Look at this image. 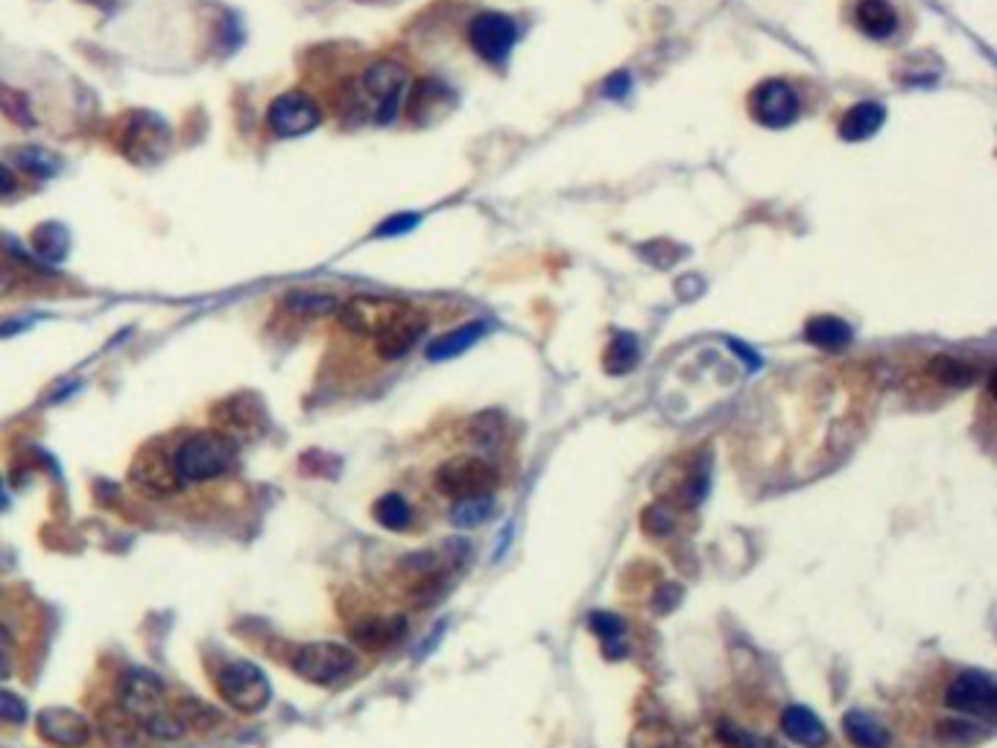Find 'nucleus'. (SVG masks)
I'll use <instances>...</instances> for the list:
<instances>
[{
    "label": "nucleus",
    "instance_id": "f257e3e1",
    "mask_svg": "<svg viewBox=\"0 0 997 748\" xmlns=\"http://www.w3.org/2000/svg\"><path fill=\"white\" fill-rule=\"evenodd\" d=\"M173 462L184 485L220 480L238 466V442L223 430H196L173 447Z\"/></svg>",
    "mask_w": 997,
    "mask_h": 748
},
{
    "label": "nucleus",
    "instance_id": "f03ea898",
    "mask_svg": "<svg viewBox=\"0 0 997 748\" xmlns=\"http://www.w3.org/2000/svg\"><path fill=\"white\" fill-rule=\"evenodd\" d=\"M217 693L238 713L264 711L273 696L269 678L252 661H231L217 673Z\"/></svg>",
    "mask_w": 997,
    "mask_h": 748
},
{
    "label": "nucleus",
    "instance_id": "7ed1b4c3",
    "mask_svg": "<svg viewBox=\"0 0 997 748\" xmlns=\"http://www.w3.org/2000/svg\"><path fill=\"white\" fill-rule=\"evenodd\" d=\"M433 485H436V492H442L445 497L468 500V497H485V494L497 492L501 474H497V468L489 466L485 459L457 457L436 468Z\"/></svg>",
    "mask_w": 997,
    "mask_h": 748
},
{
    "label": "nucleus",
    "instance_id": "20e7f679",
    "mask_svg": "<svg viewBox=\"0 0 997 748\" xmlns=\"http://www.w3.org/2000/svg\"><path fill=\"white\" fill-rule=\"evenodd\" d=\"M293 669L296 676L304 678V681L328 687L337 685V681H343V678H348L358 669V655L348 647H343V643L320 640V643H308V647L296 652Z\"/></svg>",
    "mask_w": 997,
    "mask_h": 748
},
{
    "label": "nucleus",
    "instance_id": "39448f33",
    "mask_svg": "<svg viewBox=\"0 0 997 748\" xmlns=\"http://www.w3.org/2000/svg\"><path fill=\"white\" fill-rule=\"evenodd\" d=\"M407 85H410V73L401 62L381 59V62L369 64L363 73V94H367V100L375 102L377 123L386 126L398 118V109L407 97Z\"/></svg>",
    "mask_w": 997,
    "mask_h": 748
},
{
    "label": "nucleus",
    "instance_id": "423d86ee",
    "mask_svg": "<svg viewBox=\"0 0 997 748\" xmlns=\"http://www.w3.org/2000/svg\"><path fill=\"white\" fill-rule=\"evenodd\" d=\"M167 146H170V129L158 114L149 111H137L132 114L120 135V149L129 161L135 165H156L167 156Z\"/></svg>",
    "mask_w": 997,
    "mask_h": 748
},
{
    "label": "nucleus",
    "instance_id": "0eeeda50",
    "mask_svg": "<svg viewBox=\"0 0 997 748\" xmlns=\"http://www.w3.org/2000/svg\"><path fill=\"white\" fill-rule=\"evenodd\" d=\"M129 480L149 497H170V494L184 488L182 476L176 471L173 450H167L161 445H147L137 454L132 471H129Z\"/></svg>",
    "mask_w": 997,
    "mask_h": 748
},
{
    "label": "nucleus",
    "instance_id": "6e6552de",
    "mask_svg": "<svg viewBox=\"0 0 997 748\" xmlns=\"http://www.w3.org/2000/svg\"><path fill=\"white\" fill-rule=\"evenodd\" d=\"M322 123L320 102L302 92L278 94L266 109V126L278 137H302Z\"/></svg>",
    "mask_w": 997,
    "mask_h": 748
},
{
    "label": "nucleus",
    "instance_id": "1a4fd4ad",
    "mask_svg": "<svg viewBox=\"0 0 997 748\" xmlns=\"http://www.w3.org/2000/svg\"><path fill=\"white\" fill-rule=\"evenodd\" d=\"M945 704L969 716H995L997 685L986 669H965L945 690Z\"/></svg>",
    "mask_w": 997,
    "mask_h": 748
},
{
    "label": "nucleus",
    "instance_id": "9d476101",
    "mask_svg": "<svg viewBox=\"0 0 997 748\" xmlns=\"http://www.w3.org/2000/svg\"><path fill=\"white\" fill-rule=\"evenodd\" d=\"M120 708L147 722L167 708V685L153 669H129L120 681Z\"/></svg>",
    "mask_w": 997,
    "mask_h": 748
},
{
    "label": "nucleus",
    "instance_id": "9b49d317",
    "mask_svg": "<svg viewBox=\"0 0 997 748\" xmlns=\"http://www.w3.org/2000/svg\"><path fill=\"white\" fill-rule=\"evenodd\" d=\"M749 109L752 118L764 123V126L784 129L798 118L802 102H798V94L793 92V85H788L784 80H767L752 94Z\"/></svg>",
    "mask_w": 997,
    "mask_h": 748
},
{
    "label": "nucleus",
    "instance_id": "f8f14e48",
    "mask_svg": "<svg viewBox=\"0 0 997 748\" xmlns=\"http://www.w3.org/2000/svg\"><path fill=\"white\" fill-rule=\"evenodd\" d=\"M407 304L393 299H375V295H358L351 302L339 304V325L360 337H377L389 322L404 311Z\"/></svg>",
    "mask_w": 997,
    "mask_h": 748
},
{
    "label": "nucleus",
    "instance_id": "ddd939ff",
    "mask_svg": "<svg viewBox=\"0 0 997 748\" xmlns=\"http://www.w3.org/2000/svg\"><path fill=\"white\" fill-rule=\"evenodd\" d=\"M515 38H518V27L504 12H483L468 27V41L485 62H504L506 53L513 50Z\"/></svg>",
    "mask_w": 997,
    "mask_h": 748
},
{
    "label": "nucleus",
    "instance_id": "4468645a",
    "mask_svg": "<svg viewBox=\"0 0 997 748\" xmlns=\"http://www.w3.org/2000/svg\"><path fill=\"white\" fill-rule=\"evenodd\" d=\"M38 737L56 748H85L92 743V722L71 708H45L36 716Z\"/></svg>",
    "mask_w": 997,
    "mask_h": 748
},
{
    "label": "nucleus",
    "instance_id": "2eb2a0df",
    "mask_svg": "<svg viewBox=\"0 0 997 748\" xmlns=\"http://www.w3.org/2000/svg\"><path fill=\"white\" fill-rule=\"evenodd\" d=\"M424 330H428V316L407 304V307H404V311L375 337L377 354L384 357V360H401V357L410 354L412 346L424 337Z\"/></svg>",
    "mask_w": 997,
    "mask_h": 748
},
{
    "label": "nucleus",
    "instance_id": "dca6fc26",
    "mask_svg": "<svg viewBox=\"0 0 997 748\" xmlns=\"http://www.w3.org/2000/svg\"><path fill=\"white\" fill-rule=\"evenodd\" d=\"M214 419L220 421V430L226 436L238 442V436H255L257 430H264L266 412L255 395H235L214 407Z\"/></svg>",
    "mask_w": 997,
    "mask_h": 748
},
{
    "label": "nucleus",
    "instance_id": "f3484780",
    "mask_svg": "<svg viewBox=\"0 0 997 748\" xmlns=\"http://www.w3.org/2000/svg\"><path fill=\"white\" fill-rule=\"evenodd\" d=\"M97 731H100L103 743L109 748H144L147 743H153L147 728H144V722L135 720L120 704L103 708L100 716H97Z\"/></svg>",
    "mask_w": 997,
    "mask_h": 748
},
{
    "label": "nucleus",
    "instance_id": "a211bd4d",
    "mask_svg": "<svg viewBox=\"0 0 997 748\" xmlns=\"http://www.w3.org/2000/svg\"><path fill=\"white\" fill-rule=\"evenodd\" d=\"M781 731L788 734L790 743L805 748H822L828 743V728L822 725V720L816 716L810 708L805 704H790L781 713Z\"/></svg>",
    "mask_w": 997,
    "mask_h": 748
},
{
    "label": "nucleus",
    "instance_id": "6ab92c4d",
    "mask_svg": "<svg viewBox=\"0 0 997 748\" xmlns=\"http://www.w3.org/2000/svg\"><path fill=\"white\" fill-rule=\"evenodd\" d=\"M404 631H407V620L404 617H372V620L358 623L348 635H351V640L360 649L381 652V649L395 647L404 638Z\"/></svg>",
    "mask_w": 997,
    "mask_h": 748
},
{
    "label": "nucleus",
    "instance_id": "aec40b11",
    "mask_svg": "<svg viewBox=\"0 0 997 748\" xmlns=\"http://www.w3.org/2000/svg\"><path fill=\"white\" fill-rule=\"evenodd\" d=\"M854 21L863 36L884 41L898 29V12L889 0H861L854 10Z\"/></svg>",
    "mask_w": 997,
    "mask_h": 748
},
{
    "label": "nucleus",
    "instance_id": "412c9836",
    "mask_svg": "<svg viewBox=\"0 0 997 748\" xmlns=\"http://www.w3.org/2000/svg\"><path fill=\"white\" fill-rule=\"evenodd\" d=\"M884 118H887V111L878 102H857V106H851L840 120V137L842 141H851V144H857V141H866L884 126Z\"/></svg>",
    "mask_w": 997,
    "mask_h": 748
},
{
    "label": "nucleus",
    "instance_id": "4be33fe9",
    "mask_svg": "<svg viewBox=\"0 0 997 748\" xmlns=\"http://www.w3.org/2000/svg\"><path fill=\"white\" fill-rule=\"evenodd\" d=\"M842 734L849 737L851 746L857 748H889V743H892L889 731L866 711L845 713L842 716Z\"/></svg>",
    "mask_w": 997,
    "mask_h": 748
},
{
    "label": "nucleus",
    "instance_id": "5701e85b",
    "mask_svg": "<svg viewBox=\"0 0 997 748\" xmlns=\"http://www.w3.org/2000/svg\"><path fill=\"white\" fill-rule=\"evenodd\" d=\"M927 372L934 381H939L948 389H969L980 381V369L969 360H962V357H951V354H936L930 357V363H927Z\"/></svg>",
    "mask_w": 997,
    "mask_h": 748
},
{
    "label": "nucleus",
    "instance_id": "b1692460",
    "mask_svg": "<svg viewBox=\"0 0 997 748\" xmlns=\"http://www.w3.org/2000/svg\"><path fill=\"white\" fill-rule=\"evenodd\" d=\"M805 339L810 346L825 348V351H840V348L851 346L854 330H851L849 322L840 319V316H816V319L807 322Z\"/></svg>",
    "mask_w": 997,
    "mask_h": 748
},
{
    "label": "nucleus",
    "instance_id": "393cba45",
    "mask_svg": "<svg viewBox=\"0 0 997 748\" xmlns=\"http://www.w3.org/2000/svg\"><path fill=\"white\" fill-rule=\"evenodd\" d=\"M936 743L948 748H974L992 737V728L974 720H942L936 722Z\"/></svg>",
    "mask_w": 997,
    "mask_h": 748
},
{
    "label": "nucleus",
    "instance_id": "a878e982",
    "mask_svg": "<svg viewBox=\"0 0 997 748\" xmlns=\"http://www.w3.org/2000/svg\"><path fill=\"white\" fill-rule=\"evenodd\" d=\"M284 311L293 313V316H302V319H320V316H331V313L339 311V302L328 292H316V290H293L287 292L281 299Z\"/></svg>",
    "mask_w": 997,
    "mask_h": 748
},
{
    "label": "nucleus",
    "instance_id": "bb28decb",
    "mask_svg": "<svg viewBox=\"0 0 997 748\" xmlns=\"http://www.w3.org/2000/svg\"><path fill=\"white\" fill-rule=\"evenodd\" d=\"M451 106V92L436 80H421V83L412 85L410 92V102H407V111H410V118H436L440 114V106Z\"/></svg>",
    "mask_w": 997,
    "mask_h": 748
},
{
    "label": "nucleus",
    "instance_id": "cd10ccee",
    "mask_svg": "<svg viewBox=\"0 0 997 748\" xmlns=\"http://www.w3.org/2000/svg\"><path fill=\"white\" fill-rule=\"evenodd\" d=\"M483 330H485L483 322H471V325H463V328L448 330L445 337H440L431 348H428V357H431V360H451V357L463 354L466 348H471L477 339L483 337Z\"/></svg>",
    "mask_w": 997,
    "mask_h": 748
},
{
    "label": "nucleus",
    "instance_id": "c85d7f7f",
    "mask_svg": "<svg viewBox=\"0 0 997 748\" xmlns=\"http://www.w3.org/2000/svg\"><path fill=\"white\" fill-rule=\"evenodd\" d=\"M640 360V346L638 339L632 337V334H617V337L609 342L603 354V369L612 377H621V374H629Z\"/></svg>",
    "mask_w": 997,
    "mask_h": 748
},
{
    "label": "nucleus",
    "instance_id": "c756f323",
    "mask_svg": "<svg viewBox=\"0 0 997 748\" xmlns=\"http://www.w3.org/2000/svg\"><path fill=\"white\" fill-rule=\"evenodd\" d=\"M494 511H497V500H494V494H485V497H468V500H459L454 509H451V523L457 527V530H475V527H483L485 520L492 518Z\"/></svg>",
    "mask_w": 997,
    "mask_h": 748
},
{
    "label": "nucleus",
    "instance_id": "7c9ffc66",
    "mask_svg": "<svg viewBox=\"0 0 997 748\" xmlns=\"http://www.w3.org/2000/svg\"><path fill=\"white\" fill-rule=\"evenodd\" d=\"M33 249L41 261H64L68 249H71V234L59 222H45L33 231Z\"/></svg>",
    "mask_w": 997,
    "mask_h": 748
},
{
    "label": "nucleus",
    "instance_id": "2f4dec72",
    "mask_svg": "<svg viewBox=\"0 0 997 748\" xmlns=\"http://www.w3.org/2000/svg\"><path fill=\"white\" fill-rule=\"evenodd\" d=\"M372 515H375L377 523H381V527H384V530H389V532L407 530V527H410V520H412L410 503L404 500L401 494H395V492L384 494V497H381V500H377L375 506H372Z\"/></svg>",
    "mask_w": 997,
    "mask_h": 748
},
{
    "label": "nucleus",
    "instance_id": "473e14b6",
    "mask_svg": "<svg viewBox=\"0 0 997 748\" xmlns=\"http://www.w3.org/2000/svg\"><path fill=\"white\" fill-rule=\"evenodd\" d=\"M588 629L594 631L597 638L603 640L609 657H621L623 655L621 647H617V640H623V635H626V623H623L621 617H617V614L594 612L591 617H588Z\"/></svg>",
    "mask_w": 997,
    "mask_h": 748
},
{
    "label": "nucleus",
    "instance_id": "72a5a7b5",
    "mask_svg": "<svg viewBox=\"0 0 997 748\" xmlns=\"http://www.w3.org/2000/svg\"><path fill=\"white\" fill-rule=\"evenodd\" d=\"M640 530L652 535V539H668L670 532L676 530V511H673V506L664 500L650 503L647 509L640 511Z\"/></svg>",
    "mask_w": 997,
    "mask_h": 748
},
{
    "label": "nucleus",
    "instance_id": "f704fd0d",
    "mask_svg": "<svg viewBox=\"0 0 997 748\" xmlns=\"http://www.w3.org/2000/svg\"><path fill=\"white\" fill-rule=\"evenodd\" d=\"M15 165L29 176H38V179H47V176L59 173V158L53 153H47L41 146H21L15 149Z\"/></svg>",
    "mask_w": 997,
    "mask_h": 748
},
{
    "label": "nucleus",
    "instance_id": "c9c22d12",
    "mask_svg": "<svg viewBox=\"0 0 997 748\" xmlns=\"http://www.w3.org/2000/svg\"><path fill=\"white\" fill-rule=\"evenodd\" d=\"M173 713L184 722V728L188 731L191 728L208 731L220 722V713L214 711L211 704L200 702V699H179V702L173 704Z\"/></svg>",
    "mask_w": 997,
    "mask_h": 748
},
{
    "label": "nucleus",
    "instance_id": "e433bc0d",
    "mask_svg": "<svg viewBox=\"0 0 997 748\" xmlns=\"http://www.w3.org/2000/svg\"><path fill=\"white\" fill-rule=\"evenodd\" d=\"M717 737L729 748H784L781 743L767 737V734H752V731H743L734 722H720L717 725Z\"/></svg>",
    "mask_w": 997,
    "mask_h": 748
},
{
    "label": "nucleus",
    "instance_id": "4c0bfd02",
    "mask_svg": "<svg viewBox=\"0 0 997 748\" xmlns=\"http://www.w3.org/2000/svg\"><path fill=\"white\" fill-rule=\"evenodd\" d=\"M0 111L12 120V123H19V126H36V114H33V106H29L27 94L19 92V88H10V85L0 83Z\"/></svg>",
    "mask_w": 997,
    "mask_h": 748
},
{
    "label": "nucleus",
    "instance_id": "58836bf2",
    "mask_svg": "<svg viewBox=\"0 0 997 748\" xmlns=\"http://www.w3.org/2000/svg\"><path fill=\"white\" fill-rule=\"evenodd\" d=\"M501 438H504V421L497 419L494 412L477 415V419L471 421V442H475V445L494 450V447L501 445Z\"/></svg>",
    "mask_w": 997,
    "mask_h": 748
},
{
    "label": "nucleus",
    "instance_id": "ea45409f",
    "mask_svg": "<svg viewBox=\"0 0 997 748\" xmlns=\"http://www.w3.org/2000/svg\"><path fill=\"white\" fill-rule=\"evenodd\" d=\"M27 716H29L27 702H24L19 693H12V690H3V687H0V722L21 725V722H27Z\"/></svg>",
    "mask_w": 997,
    "mask_h": 748
},
{
    "label": "nucleus",
    "instance_id": "a19ab883",
    "mask_svg": "<svg viewBox=\"0 0 997 748\" xmlns=\"http://www.w3.org/2000/svg\"><path fill=\"white\" fill-rule=\"evenodd\" d=\"M682 600H685L682 584L664 582L659 591H656V596H652V608H656L659 614H670V612H676L678 605H682Z\"/></svg>",
    "mask_w": 997,
    "mask_h": 748
},
{
    "label": "nucleus",
    "instance_id": "79ce46f5",
    "mask_svg": "<svg viewBox=\"0 0 997 748\" xmlns=\"http://www.w3.org/2000/svg\"><path fill=\"white\" fill-rule=\"evenodd\" d=\"M416 226H419V217H412V214H395V217H389L386 222L377 226L375 234L377 238H398V234H407V231H412Z\"/></svg>",
    "mask_w": 997,
    "mask_h": 748
},
{
    "label": "nucleus",
    "instance_id": "37998d69",
    "mask_svg": "<svg viewBox=\"0 0 997 748\" xmlns=\"http://www.w3.org/2000/svg\"><path fill=\"white\" fill-rule=\"evenodd\" d=\"M15 287H19V275H15V269L10 264L0 261V299H7Z\"/></svg>",
    "mask_w": 997,
    "mask_h": 748
},
{
    "label": "nucleus",
    "instance_id": "c03bdc74",
    "mask_svg": "<svg viewBox=\"0 0 997 748\" xmlns=\"http://www.w3.org/2000/svg\"><path fill=\"white\" fill-rule=\"evenodd\" d=\"M626 92H629V73H614L612 80L605 83V94L609 97H623Z\"/></svg>",
    "mask_w": 997,
    "mask_h": 748
},
{
    "label": "nucleus",
    "instance_id": "a18cd8bd",
    "mask_svg": "<svg viewBox=\"0 0 997 748\" xmlns=\"http://www.w3.org/2000/svg\"><path fill=\"white\" fill-rule=\"evenodd\" d=\"M15 188H19L15 173L7 165H0V196H10V193H15Z\"/></svg>",
    "mask_w": 997,
    "mask_h": 748
},
{
    "label": "nucleus",
    "instance_id": "49530a36",
    "mask_svg": "<svg viewBox=\"0 0 997 748\" xmlns=\"http://www.w3.org/2000/svg\"><path fill=\"white\" fill-rule=\"evenodd\" d=\"M10 676H12V661H10V655H7V652L0 649V681H3V678H10Z\"/></svg>",
    "mask_w": 997,
    "mask_h": 748
},
{
    "label": "nucleus",
    "instance_id": "de8ad7c7",
    "mask_svg": "<svg viewBox=\"0 0 997 748\" xmlns=\"http://www.w3.org/2000/svg\"><path fill=\"white\" fill-rule=\"evenodd\" d=\"M10 506V494H7V485L0 480V509H7Z\"/></svg>",
    "mask_w": 997,
    "mask_h": 748
}]
</instances>
